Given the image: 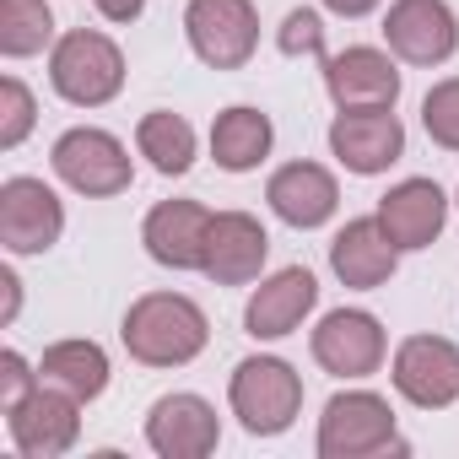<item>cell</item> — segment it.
<instances>
[{
    "instance_id": "cell-1",
    "label": "cell",
    "mask_w": 459,
    "mask_h": 459,
    "mask_svg": "<svg viewBox=\"0 0 459 459\" xmlns=\"http://www.w3.org/2000/svg\"><path fill=\"white\" fill-rule=\"evenodd\" d=\"M119 335H125V351L135 362H146V368H184V362H195L205 351L211 325H205V314L189 298H178V292H146V298L130 303Z\"/></svg>"
},
{
    "instance_id": "cell-2",
    "label": "cell",
    "mask_w": 459,
    "mask_h": 459,
    "mask_svg": "<svg viewBox=\"0 0 459 459\" xmlns=\"http://www.w3.org/2000/svg\"><path fill=\"white\" fill-rule=\"evenodd\" d=\"M49 82L65 103L76 108H103L108 98H119L125 87V55L114 39L92 33V28H76L55 44L49 55Z\"/></svg>"
},
{
    "instance_id": "cell-3",
    "label": "cell",
    "mask_w": 459,
    "mask_h": 459,
    "mask_svg": "<svg viewBox=\"0 0 459 459\" xmlns=\"http://www.w3.org/2000/svg\"><path fill=\"white\" fill-rule=\"evenodd\" d=\"M233 416L255 432V437H276L298 421L303 411V378L281 362V357H249L233 373Z\"/></svg>"
},
{
    "instance_id": "cell-4",
    "label": "cell",
    "mask_w": 459,
    "mask_h": 459,
    "mask_svg": "<svg viewBox=\"0 0 459 459\" xmlns=\"http://www.w3.org/2000/svg\"><path fill=\"white\" fill-rule=\"evenodd\" d=\"M405 454L400 432H394V411L389 400L357 389V394H335L319 416V454L325 459H368V454Z\"/></svg>"
},
{
    "instance_id": "cell-5",
    "label": "cell",
    "mask_w": 459,
    "mask_h": 459,
    "mask_svg": "<svg viewBox=\"0 0 459 459\" xmlns=\"http://www.w3.org/2000/svg\"><path fill=\"white\" fill-rule=\"evenodd\" d=\"M184 33H189V49L211 71H238V65H249V55L260 44L255 0H189Z\"/></svg>"
},
{
    "instance_id": "cell-6",
    "label": "cell",
    "mask_w": 459,
    "mask_h": 459,
    "mask_svg": "<svg viewBox=\"0 0 459 459\" xmlns=\"http://www.w3.org/2000/svg\"><path fill=\"white\" fill-rule=\"evenodd\" d=\"M76 405L82 400L71 389H60V384H39L28 400H17L6 411V427H12L17 454H28V459H60L76 443V432H82Z\"/></svg>"
},
{
    "instance_id": "cell-7",
    "label": "cell",
    "mask_w": 459,
    "mask_h": 459,
    "mask_svg": "<svg viewBox=\"0 0 459 459\" xmlns=\"http://www.w3.org/2000/svg\"><path fill=\"white\" fill-rule=\"evenodd\" d=\"M65 233V211L44 178H6L0 184V244L12 255H44Z\"/></svg>"
},
{
    "instance_id": "cell-8",
    "label": "cell",
    "mask_w": 459,
    "mask_h": 459,
    "mask_svg": "<svg viewBox=\"0 0 459 459\" xmlns=\"http://www.w3.org/2000/svg\"><path fill=\"white\" fill-rule=\"evenodd\" d=\"M55 173L76 189V195H119L130 189V152L108 135V130H65L55 141Z\"/></svg>"
},
{
    "instance_id": "cell-9",
    "label": "cell",
    "mask_w": 459,
    "mask_h": 459,
    "mask_svg": "<svg viewBox=\"0 0 459 459\" xmlns=\"http://www.w3.org/2000/svg\"><path fill=\"white\" fill-rule=\"evenodd\" d=\"M394 389L421 405V411H443L459 400V346L443 335H411L394 351Z\"/></svg>"
},
{
    "instance_id": "cell-10",
    "label": "cell",
    "mask_w": 459,
    "mask_h": 459,
    "mask_svg": "<svg viewBox=\"0 0 459 459\" xmlns=\"http://www.w3.org/2000/svg\"><path fill=\"white\" fill-rule=\"evenodd\" d=\"M384 39L405 65H443L459 49V22L443 0H394L384 17Z\"/></svg>"
},
{
    "instance_id": "cell-11",
    "label": "cell",
    "mask_w": 459,
    "mask_h": 459,
    "mask_svg": "<svg viewBox=\"0 0 459 459\" xmlns=\"http://www.w3.org/2000/svg\"><path fill=\"white\" fill-rule=\"evenodd\" d=\"M314 362L335 378H368L384 362V330L362 308H335L314 330Z\"/></svg>"
},
{
    "instance_id": "cell-12",
    "label": "cell",
    "mask_w": 459,
    "mask_h": 459,
    "mask_svg": "<svg viewBox=\"0 0 459 459\" xmlns=\"http://www.w3.org/2000/svg\"><path fill=\"white\" fill-rule=\"evenodd\" d=\"M265 255H271L265 227H260L249 211H221V216H211L200 271H205L216 287H244V281H255V276H260Z\"/></svg>"
},
{
    "instance_id": "cell-13",
    "label": "cell",
    "mask_w": 459,
    "mask_h": 459,
    "mask_svg": "<svg viewBox=\"0 0 459 459\" xmlns=\"http://www.w3.org/2000/svg\"><path fill=\"white\" fill-rule=\"evenodd\" d=\"M330 152L351 173H384L405 152V125L394 108H341L330 125Z\"/></svg>"
},
{
    "instance_id": "cell-14",
    "label": "cell",
    "mask_w": 459,
    "mask_h": 459,
    "mask_svg": "<svg viewBox=\"0 0 459 459\" xmlns=\"http://www.w3.org/2000/svg\"><path fill=\"white\" fill-rule=\"evenodd\" d=\"M205 233H211V211L205 205H195V200H162V205H152V216L141 227V244L168 271H200Z\"/></svg>"
},
{
    "instance_id": "cell-15",
    "label": "cell",
    "mask_w": 459,
    "mask_h": 459,
    "mask_svg": "<svg viewBox=\"0 0 459 459\" xmlns=\"http://www.w3.org/2000/svg\"><path fill=\"white\" fill-rule=\"evenodd\" d=\"M325 87H330L335 108H394L400 71L389 55L357 44L346 55H325Z\"/></svg>"
},
{
    "instance_id": "cell-16",
    "label": "cell",
    "mask_w": 459,
    "mask_h": 459,
    "mask_svg": "<svg viewBox=\"0 0 459 459\" xmlns=\"http://www.w3.org/2000/svg\"><path fill=\"white\" fill-rule=\"evenodd\" d=\"M216 437H221L216 411L200 394H162L146 416V443L162 459H205L216 448Z\"/></svg>"
},
{
    "instance_id": "cell-17",
    "label": "cell",
    "mask_w": 459,
    "mask_h": 459,
    "mask_svg": "<svg viewBox=\"0 0 459 459\" xmlns=\"http://www.w3.org/2000/svg\"><path fill=\"white\" fill-rule=\"evenodd\" d=\"M394 260H400V249H394V238L384 233L378 216L346 221L341 233H335V244H330V271H335L346 287H357V292L384 287V281L394 276Z\"/></svg>"
},
{
    "instance_id": "cell-18",
    "label": "cell",
    "mask_w": 459,
    "mask_h": 459,
    "mask_svg": "<svg viewBox=\"0 0 459 459\" xmlns=\"http://www.w3.org/2000/svg\"><path fill=\"white\" fill-rule=\"evenodd\" d=\"M265 200H271V211H276L287 227H303V233H308V227H325V221L335 216L341 189H335V178H330L319 162H287V168L271 173Z\"/></svg>"
},
{
    "instance_id": "cell-19",
    "label": "cell",
    "mask_w": 459,
    "mask_h": 459,
    "mask_svg": "<svg viewBox=\"0 0 459 459\" xmlns=\"http://www.w3.org/2000/svg\"><path fill=\"white\" fill-rule=\"evenodd\" d=\"M443 216H448V200L432 178H405L378 200V221L394 238V249H427L443 233Z\"/></svg>"
},
{
    "instance_id": "cell-20",
    "label": "cell",
    "mask_w": 459,
    "mask_h": 459,
    "mask_svg": "<svg viewBox=\"0 0 459 459\" xmlns=\"http://www.w3.org/2000/svg\"><path fill=\"white\" fill-rule=\"evenodd\" d=\"M314 303H319V281H314L303 265H292V271H276V276L249 298L244 325H249L255 341H281V335H292V330L303 325V314H308Z\"/></svg>"
},
{
    "instance_id": "cell-21",
    "label": "cell",
    "mask_w": 459,
    "mask_h": 459,
    "mask_svg": "<svg viewBox=\"0 0 459 459\" xmlns=\"http://www.w3.org/2000/svg\"><path fill=\"white\" fill-rule=\"evenodd\" d=\"M271 152V119L260 108H227L216 125H211V157L227 168V173H249L260 168Z\"/></svg>"
},
{
    "instance_id": "cell-22",
    "label": "cell",
    "mask_w": 459,
    "mask_h": 459,
    "mask_svg": "<svg viewBox=\"0 0 459 459\" xmlns=\"http://www.w3.org/2000/svg\"><path fill=\"white\" fill-rule=\"evenodd\" d=\"M39 378L71 389L76 400H98V394L108 389V357H103V346H92V341H60V346L44 351Z\"/></svg>"
},
{
    "instance_id": "cell-23",
    "label": "cell",
    "mask_w": 459,
    "mask_h": 459,
    "mask_svg": "<svg viewBox=\"0 0 459 459\" xmlns=\"http://www.w3.org/2000/svg\"><path fill=\"white\" fill-rule=\"evenodd\" d=\"M135 146H141V157H146L157 173H184V168L195 162V130H189V119L162 114V108L141 119Z\"/></svg>"
},
{
    "instance_id": "cell-24",
    "label": "cell",
    "mask_w": 459,
    "mask_h": 459,
    "mask_svg": "<svg viewBox=\"0 0 459 459\" xmlns=\"http://www.w3.org/2000/svg\"><path fill=\"white\" fill-rule=\"evenodd\" d=\"M55 39V12L44 0H0V49L12 60L39 55Z\"/></svg>"
},
{
    "instance_id": "cell-25",
    "label": "cell",
    "mask_w": 459,
    "mask_h": 459,
    "mask_svg": "<svg viewBox=\"0 0 459 459\" xmlns=\"http://www.w3.org/2000/svg\"><path fill=\"white\" fill-rule=\"evenodd\" d=\"M421 125H427V135L443 152H459V76L454 82H437L421 98Z\"/></svg>"
},
{
    "instance_id": "cell-26",
    "label": "cell",
    "mask_w": 459,
    "mask_h": 459,
    "mask_svg": "<svg viewBox=\"0 0 459 459\" xmlns=\"http://www.w3.org/2000/svg\"><path fill=\"white\" fill-rule=\"evenodd\" d=\"M33 130V92L17 82V76H6L0 82V146H22V135Z\"/></svg>"
},
{
    "instance_id": "cell-27",
    "label": "cell",
    "mask_w": 459,
    "mask_h": 459,
    "mask_svg": "<svg viewBox=\"0 0 459 459\" xmlns=\"http://www.w3.org/2000/svg\"><path fill=\"white\" fill-rule=\"evenodd\" d=\"M281 49L287 55H314V60H325V22L303 6V12H292L287 22H281Z\"/></svg>"
},
{
    "instance_id": "cell-28",
    "label": "cell",
    "mask_w": 459,
    "mask_h": 459,
    "mask_svg": "<svg viewBox=\"0 0 459 459\" xmlns=\"http://www.w3.org/2000/svg\"><path fill=\"white\" fill-rule=\"evenodd\" d=\"M39 384H44V378H33V368H28L17 351H6V357H0V411H12L17 400H28Z\"/></svg>"
},
{
    "instance_id": "cell-29",
    "label": "cell",
    "mask_w": 459,
    "mask_h": 459,
    "mask_svg": "<svg viewBox=\"0 0 459 459\" xmlns=\"http://www.w3.org/2000/svg\"><path fill=\"white\" fill-rule=\"evenodd\" d=\"M92 6L108 17V22H135L146 12V0H92Z\"/></svg>"
},
{
    "instance_id": "cell-30",
    "label": "cell",
    "mask_w": 459,
    "mask_h": 459,
    "mask_svg": "<svg viewBox=\"0 0 459 459\" xmlns=\"http://www.w3.org/2000/svg\"><path fill=\"white\" fill-rule=\"evenodd\" d=\"M325 6H330V12H341V17H368L378 0H325Z\"/></svg>"
}]
</instances>
